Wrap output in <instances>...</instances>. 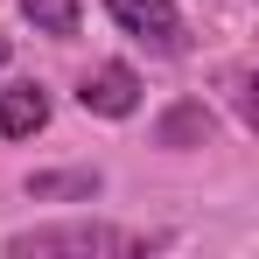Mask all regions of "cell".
Wrapping results in <instances>:
<instances>
[{
  "label": "cell",
  "mask_w": 259,
  "mask_h": 259,
  "mask_svg": "<svg viewBox=\"0 0 259 259\" xmlns=\"http://www.w3.org/2000/svg\"><path fill=\"white\" fill-rule=\"evenodd\" d=\"M154 245H168V238L91 224V217H77V224H35V231H14L7 238L14 259H56V252H70V259H126V252H154Z\"/></svg>",
  "instance_id": "1"
},
{
  "label": "cell",
  "mask_w": 259,
  "mask_h": 259,
  "mask_svg": "<svg viewBox=\"0 0 259 259\" xmlns=\"http://www.w3.org/2000/svg\"><path fill=\"white\" fill-rule=\"evenodd\" d=\"M105 14L119 21V35L147 42L154 56H182V49H189V28H182L175 0H105Z\"/></svg>",
  "instance_id": "2"
},
{
  "label": "cell",
  "mask_w": 259,
  "mask_h": 259,
  "mask_svg": "<svg viewBox=\"0 0 259 259\" xmlns=\"http://www.w3.org/2000/svg\"><path fill=\"white\" fill-rule=\"evenodd\" d=\"M77 105L98 112V119H126L133 105H140V77H133L126 63H98L84 84H77Z\"/></svg>",
  "instance_id": "3"
},
{
  "label": "cell",
  "mask_w": 259,
  "mask_h": 259,
  "mask_svg": "<svg viewBox=\"0 0 259 259\" xmlns=\"http://www.w3.org/2000/svg\"><path fill=\"white\" fill-rule=\"evenodd\" d=\"M42 126H49V91L42 84L0 91V133H7V140H28V133H42Z\"/></svg>",
  "instance_id": "4"
},
{
  "label": "cell",
  "mask_w": 259,
  "mask_h": 259,
  "mask_svg": "<svg viewBox=\"0 0 259 259\" xmlns=\"http://www.w3.org/2000/svg\"><path fill=\"white\" fill-rule=\"evenodd\" d=\"M203 140H210V105H196V98H175L154 126V147H203Z\"/></svg>",
  "instance_id": "5"
},
{
  "label": "cell",
  "mask_w": 259,
  "mask_h": 259,
  "mask_svg": "<svg viewBox=\"0 0 259 259\" xmlns=\"http://www.w3.org/2000/svg\"><path fill=\"white\" fill-rule=\"evenodd\" d=\"M35 203H91L98 196V168H56V175H28Z\"/></svg>",
  "instance_id": "6"
},
{
  "label": "cell",
  "mask_w": 259,
  "mask_h": 259,
  "mask_svg": "<svg viewBox=\"0 0 259 259\" xmlns=\"http://www.w3.org/2000/svg\"><path fill=\"white\" fill-rule=\"evenodd\" d=\"M21 14H28L42 35H56V42L77 35V0H21Z\"/></svg>",
  "instance_id": "7"
},
{
  "label": "cell",
  "mask_w": 259,
  "mask_h": 259,
  "mask_svg": "<svg viewBox=\"0 0 259 259\" xmlns=\"http://www.w3.org/2000/svg\"><path fill=\"white\" fill-rule=\"evenodd\" d=\"M0 63H7V35H0Z\"/></svg>",
  "instance_id": "8"
}]
</instances>
